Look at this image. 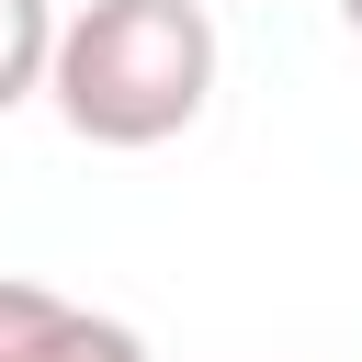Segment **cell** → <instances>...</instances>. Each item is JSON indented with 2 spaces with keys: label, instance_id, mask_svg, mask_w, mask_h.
<instances>
[{
  "label": "cell",
  "instance_id": "6da1fadb",
  "mask_svg": "<svg viewBox=\"0 0 362 362\" xmlns=\"http://www.w3.org/2000/svg\"><path fill=\"white\" fill-rule=\"evenodd\" d=\"M45 102L79 147H170L215 102V11L204 0H79V11H57Z\"/></svg>",
  "mask_w": 362,
  "mask_h": 362
},
{
  "label": "cell",
  "instance_id": "277c9868",
  "mask_svg": "<svg viewBox=\"0 0 362 362\" xmlns=\"http://www.w3.org/2000/svg\"><path fill=\"white\" fill-rule=\"evenodd\" d=\"M45 362H158L124 317H102V305H68L57 317V339H45Z\"/></svg>",
  "mask_w": 362,
  "mask_h": 362
},
{
  "label": "cell",
  "instance_id": "5b68a950",
  "mask_svg": "<svg viewBox=\"0 0 362 362\" xmlns=\"http://www.w3.org/2000/svg\"><path fill=\"white\" fill-rule=\"evenodd\" d=\"M339 23H351V34H362V0H339Z\"/></svg>",
  "mask_w": 362,
  "mask_h": 362
},
{
  "label": "cell",
  "instance_id": "3957f363",
  "mask_svg": "<svg viewBox=\"0 0 362 362\" xmlns=\"http://www.w3.org/2000/svg\"><path fill=\"white\" fill-rule=\"evenodd\" d=\"M57 317H68V294H45V283H23V272H0V362H45V339H57Z\"/></svg>",
  "mask_w": 362,
  "mask_h": 362
},
{
  "label": "cell",
  "instance_id": "7a4b0ae2",
  "mask_svg": "<svg viewBox=\"0 0 362 362\" xmlns=\"http://www.w3.org/2000/svg\"><path fill=\"white\" fill-rule=\"evenodd\" d=\"M45 57H57V0H0V113L45 90Z\"/></svg>",
  "mask_w": 362,
  "mask_h": 362
}]
</instances>
